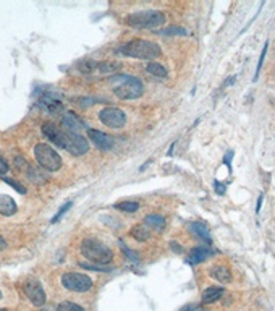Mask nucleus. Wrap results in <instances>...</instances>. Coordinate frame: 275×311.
<instances>
[{
	"mask_svg": "<svg viewBox=\"0 0 275 311\" xmlns=\"http://www.w3.org/2000/svg\"><path fill=\"white\" fill-rule=\"evenodd\" d=\"M0 311H6V310H0Z\"/></svg>",
	"mask_w": 275,
	"mask_h": 311,
	"instance_id": "obj_42",
	"label": "nucleus"
},
{
	"mask_svg": "<svg viewBox=\"0 0 275 311\" xmlns=\"http://www.w3.org/2000/svg\"><path fill=\"white\" fill-rule=\"evenodd\" d=\"M24 294L29 298V302L34 307H42L45 303V292L42 289V285L37 281H31L24 284Z\"/></svg>",
	"mask_w": 275,
	"mask_h": 311,
	"instance_id": "obj_9",
	"label": "nucleus"
},
{
	"mask_svg": "<svg viewBox=\"0 0 275 311\" xmlns=\"http://www.w3.org/2000/svg\"><path fill=\"white\" fill-rule=\"evenodd\" d=\"M28 175H29V178H31V180H34V181H36V183H44V181H45V177H44V175H41V172H39V168H31V167H29Z\"/></svg>",
	"mask_w": 275,
	"mask_h": 311,
	"instance_id": "obj_27",
	"label": "nucleus"
},
{
	"mask_svg": "<svg viewBox=\"0 0 275 311\" xmlns=\"http://www.w3.org/2000/svg\"><path fill=\"white\" fill-rule=\"evenodd\" d=\"M114 94L122 101H132L142 96L144 86L141 80L132 75H112L110 78Z\"/></svg>",
	"mask_w": 275,
	"mask_h": 311,
	"instance_id": "obj_1",
	"label": "nucleus"
},
{
	"mask_svg": "<svg viewBox=\"0 0 275 311\" xmlns=\"http://www.w3.org/2000/svg\"><path fill=\"white\" fill-rule=\"evenodd\" d=\"M99 120L109 128H122L127 123V114L117 107H106L99 112Z\"/></svg>",
	"mask_w": 275,
	"mask_h": 311,
	"instance_id": "obj_8",
	"label": "nucleus"
},
{
	"mask_svg": "<svg viewBox=\"0 0 275 311\" xmlns=\"http://www.w3.org/2000/svg\"><path fill=\"white\" fill-rule=\"evenodd\" d=\"M225 294V290L222 287H207L204 292H202L201 295V302L204 305H211V303H215L219 300V298H222V295Z\"/></svg>",
	"mask_w": 275,
	"mask_h": 311,
	"instance_id": "obj_16",
	"label": "nucleus"
},
{
	"mask_svg": "<svg viewBox=\"0 0 275 311\" xmlns=\"http://www.w3.org/2000/svg\"><path fill=\"white\" fill-rule=\"evenodd\" d=\"M114 207L119 211H125V212H136L139 209V204H138L136 201H122V203H117Z\"/></svg>",
	"mask_w": 275,
	"mask_h": 311,
	"instance_id": "obj_22",
	"label": "nucleus"
},
{
	"mask_svg": "<svg viewBox=\"0 0 275 311\" xmlns=\"http://www.w3.org/2000/svg\"><path fill=\"white\" fill-rule=\"evenodd\" d=\"M81 268L84 269H91V271H110L109 266H104V264H88V263H80Z\"/></svg>",
	"mask_w": 275,
	"mask_h": 311,
	"instance_id": "obj_29",
	"label": "nucleus"
},
{
	"mask_svg": "<svg viewBox=\"0 0 275 311\" xmlns=\"http://www.w3.org/2000/svg\"><path fill=\"white\" fill-rule=\"evenodd\" d=\"M214 250L209 248V246H196V248H193L191 251H189L188 255V264H199L202 261H206V259H209L211 256H214Z\"/></svg>",
	"mask_w": 275,
	"mask_h": 311,
	"instance_id": "obj_14",
	"label": "nucleus"
},
{
	"mask_svg": "<svg viewBox=\"0 0 275 311\" xmlns=\"http://www.w3.org/2000/svg\"><path fill=\"white\" fill-rule=\"evenodd\" d=\"M211 276L215 279V281H219L222 284H227L232 281V272L225 266H214L211 269Z\"/></svg>",
	"mask_w": 275,
	"mask_h": 311,
	"instance_id": "obj_17",
	"label": "nucleus"
},
{
	"mask_svg": "<svg viewBox=\"0 0 275 311\" xmlns=\"http://www.w3.org/2000/svg\"><path fill=\"white\" fill-rule=\"evenodd\" d=\"M6 172H8V164H6L2 156H0V175H5Z\"/></svg>",
	"mask_w": 275,
	"mask_h": 311,
	"instance_id": "obj_35",
	"label": "nucleus"
},
{
	"mask_svg": "<svg viewBox=\"0 0 275 311\" xmlns=\"http://www.w3.org/2000/svg\"><path fill=\"white\" fill-rule=\"evenodd\" d=\"M189 230H191L193 233H196L199 238L204 240L206 243L211 245L212 243V238H211V233H209V229L202 224V222H193L191 225H189Z\"/></svg>",
	"mask_w": 275,
	"mask_h": 311,
	"instance_id": "obj_19",
	"label": "nucleus"
},
{
	"mask_svg": "<svg viewBox=\"0 0 275 311\" xmlns=\"http://www.w3.org/2000/svg\"><path fill=\"white\" fill-rule=\"evenodd\" d=\"M81 255L89 259L91 263L96 264H104L106 266L107 263L112 261L114 258V251L106 246L102 242L96 238H86L81 242Z\"/></svg>",
	"mask_w": 275,
	"mask_h": 311,
	"instance_id": "obj_3",
	"label": "nucleus"
},
{
	"mask_svg": "<svg viewBox=\"0 0 275 311\" xmlns=\"http://www.w3.org/2000/svg\"><path fill=\"white\" fill-rule=\"evenodd\" d=\"M232 160H233V151H228L224 157V164L228 165V170H232Z\"/></svg>",
	"mask_w": 275,
	"mask_h": 311,
	"instance_id": "obj_34",
	"label": "nucleus"
},
{
	"mask_svg": "<svg viewBox=\"0 0 275 311\" xmlns=\"http://www.w3.org/2000/svg\"><path fill=\"white\" fill-rule=\"evenodd\" d=\"M119 245H120L122 251L125 253V255H127V258L130 259V261H133V263H138V261H139V256H138V253H135V251H132V250H130L128 246H127L125 243L122 242V240L119 242Z\"/></svg>",
	"mask_w": 275,
	"mask_h": 311,
	"instance_id": "obj_25",
	"label": "nucleus"
},
{
	"mask_svg": "<svg viewBox=\"0 0 275 311\" xmlns=\"http://www.w3.org/2000/svg\"><path fill=\"white\" fill-rule=\"evenodd\" d=\"M261 206H263V194H261L259 199H258V207H256V212H258V214H259V211H261Z\"/></svg>",
	"mask_w": 275,
	"mask_h": 311,
	"instance_id": "obj_36",
	"label": "nucleus"
},
{
	"mask_svg": "<svg viewBox=\"0 0 275 311\" xmlns=\"http://www.w3.org/2000/svg\"><path fill=\"white\" fill-rule=\"evenodd\" d=\"M130 233H132V237L135 240H138V242H146V240H149V237H150V229L146 224H138L130 230Z\"/></svg>",
	"mask_w": 275,
	"mask_h": 311,
	"instance_id": "obj_18",
	"label": "nucleus"
},
{
	"mask_svg": "<svg viewBox=\"0 0 275 311\" xmlns=\"http://www.w3.org/2000/svg\"><path fill=\"white\" fill-rule=\"evenodd\" d=\"M3 181H5L6 185H10V186L15 188V190H16L18 193L26 194V188H24L21 183H16V180H13V178H3Z\"/></svg>",
	"mask_w": 275,
	"mask_h": 311,
	"instance_id": "obj_30",
	"label": "nucleus"
},
{
	"mask_svg": "<svg viewBox=\"0 0 275 311\" xmlns=\"http://www.w3.org/2000/svg\"><path fill=\"white\" fill-rule=\"evenodd\" d=\"M34 156L36 160L39 162L44 170L49 172H57L62 168V157L58 156V153L54 148H50L45 143H39V145L34 148Z\"/></svg>",
	"mask_w": 275,
	"mask_h": 311,
	"instance_id": "obj_5",
	"label": "nucleus"
},
{
	"mask_svg": "<svg viewBox=\"0 0 275 311\" xmlns=\"http://www.w3.org/2000/svg\"><path fill=\"white\" fill-rule=\"evenodd\" d=\"M214 190H215V193L220 194V196H222V194H225V191H227V186H225V185H222L220 181L215 180V181H214Z\"/></svg>",
	"mask_w": 275,
	"mask_h": 311,
	"instance_id": "obj_33",
	"label": "nucleus"
},
{
	"mask_svg": "<svg viewBox=\"0 0 275 311\" xmlns=\"http://www.w3.org/2000/svg\"><path fill=\"white\" fill-rule=\"evenodd\" d=\"M16 212V203L15 199L8 194H0V214L5 217L13 216Z\"/></svg>",
	"mask_w": 275,
	"mask_h": 311,
	"instance_id": "obj_15",
	"label": "nucleus"
},
{
	"mask_svg": "<svg viewBox=\"0 0 275 311\" xmlns=\"http://www.w3.org/2000/svg\"><path fill=\"white\" fill-rule=\"evenodd\" d=\"M172 246H173V251H176V253H181V248H180V245H176V243H172Z\"/></svg>",
	"mask_w": 275,
	"mask_h": 311,
	"instance_id": "obj_39",
	"label": "nucleus"
},
{
	"mask_svg": "<svg viewBox=\"0 0 275 311\" xmlns=\"http://www.w3.org/2000/svg\"><path fill=\"white\" fill-rule=\"evenodd\" d=\"M160 45L152 41H144V39H133L120 47V54L139 58V60H154L160 55Z\"/></svg>",
	"mask_w": 275,
	"mask_h": 311,
	"instance_id": "obj_2",
	"label": "nucleus"
},
{
	"mask_svg": "<svg viewBox=\"0 0 275 311\" xmlns=\"http://www.w3.org/2000/svg\"><path fill=\"white\" fill-rule=\"evenodd\" d=\"M0 298H2V292H0Z\"/></svg>",
	"mask_w": 275,
	"mask_h": 311,
	"instance_id": "obj_41",
	"label": "nucleus"
},
{
	"mask_svg": "<svg viewBox=\"0 0 275 311\" xmlns=\"http://www.w3.org/2000/svg\"><path fill=\"white\" fill-rule=\"evenodd\" d=\"M127 23L132 26V28H138V29H154V28H159V26H163V23H165V15H163V11H159V10L136 11L127 18Z\"/></svg>",
	"mask_w": 275,
	"mask_h": 311,
	"instance_id": "obj_4",
	"label": "nucleus"
},
{
	"mask_svg": "<svg viewBox=\"0 0 275 311\" xmlns=\"http://www.w3.org/2000/svg\"><path fill=\"white\" fill-rule=\"evenodd\" d=\"M37 106L41 109H44V110H47V112H50V114L60 112V110H62L60 99H58V97L55 94H52V93H45L41 99L37 101Z\"/></svg>",
	"mask_w": 275,
	"mask_h": 311,
	"instance_id": "obj_13",
	"label": "nucleus"
},
{
	"mask_svg": "<svg viewBox=\"0 0 275 311\" xmlns=\"http://www.w3.org/2000/svg\"><path fill=\"white\" fill-rule=\"evenodd\" d=\"M88 138L97 149H102V151H107V149L114 148L112 136H109L104 132H99V130H93V128L88 130Z\"/></svg>",
	"mask_w": 275,
	"mask_h": 311,
	"instance_id": "obj_10",
	"label": "nucleus"
},
{
	"mask_svg": "<svg viewBox=\"0 0 275 311\" xmlns=\"http://www.w3.org/2000/svg\"><path fill=\"white\" fill-rule=\"evenodd\" d=\"M5 248H6V242H5V240H3L2 237H0V251L5 250Z\"/></svg>",
	"mask_w": 275,
	"mask_h": 311,
	"instance_id": "obj_37",
	"label": "nucleus"
},
{
	"mask_svg": "<svg viewBox=\"0 0 275 311\" xmlns=\"http://www.w3.org/2000/svg\"><path fill=\"white\" fill-rule=\"evenodd\" d=\"M57 311H86L83 307L76 303H71V302H62L60 305L57 307Z\"/></svg>",
	"mask_w": 275,
	"mask_h": 311,
	"instance_id": "obj_24",
	"label": "nucleus"
},
{
	"mask_svg": "<svg viewBox=\"0 0 275 311\" xmlns=\"http://www.w3.org/2000/svg\"><path fill=\"white\" fill-rule=\"evenodd\" d=\"M160 34H163V36H188L189 32L185 28H181V26H168V28L160 31Z\"/></svg>",
	"mask_w": 275,
	"mask_h": 311,
	"instance_id": "obj_23",
	"label": "nucleus"
},
{
	"mask_svg": "<svg viewBox=\"0 0 275 311\" xmlns=\"http://www.w3.org/2000/svg\"><path fill=\"white\" fill-rule=\"evenodd\" d=\"M42 133H44L45 138H47L50 143H54L55 146L63 148V145H65V132L58 128L55 123H52V122L44 123V125H42Z\"/></svg>",
	"mask_w": 275,
	"mask_h": 311,
	"instance_id": "obj_11",
	"label": "nucleus"
},
{
	"mask_svg": "<svg viewBox=\"0 0 275 311\" xmlns=\"http://www.w3.org/2000/svg\"><path fill=\"white\" fill-rule=\"evenodd\" d=\"M70 207H71V203H67V204H65V206L62 207V209H60V211H58V212L55 214V216H54V217H52V224H55V222H58V220H60V219H62V216H63V214H65V212H67L68 209H70Z\"/></svg>",
	"mask_w": 275,
	"mask_h": 311,
	"instance_id": "obj_31",
	"label": "nucleus"
},
{
	"mask_svg": "<svg viewBox=\"0 0 275 311\" xmlns=\"http://www.w3.org/2000/svg\"><path fill=\"white\" fill-rule=\"evenodd\" d=\"M97 68H99V71H102V73H110V71H117L119 70V65L117 63H99L97 65Z\"/></svg>",
	"mask_w": 275,
	"mask_h": 311,
	"instance_id": "obj_28",
	"label": "nucleus"
},
{
	"mask_svg": "<svg viewBox=\"0 0 275 311\" xmlns=\"http://www.w3.org/2000/svg\"><path fill=\"white\" fill-rule=\"evenodd\" d=\"M62 284L65 289L78 292V294H84L93 287V281L86 274H80V272H65L62 276Z\"/></svg>",
	"mask_w": 275,
	"mask_h": 311,
	"instance_id": "obj_6",
	"label": "nucleus"
},
{
	"mask_svg": "<svg viewBox=\"0 0 275 311\" xmlns=\"http://www.w3.org/2000/svg\"><path fill=\"white\" fill-rule=\"evenodd\" d=\"M267 49H269V42H266V44H264L263 52H261L259 63H258V68H256V75H254V81L258 80V76H259V73H261V68H263V63H264V58H266V54H267Z\"/></svg>",
	"mask_w": 275,
	"mask_h": 311,
	"instance_id": "obj_26",
	"label": "nucleus"
},
{
	"mask_svg": "<svg viewBox=\"0 0 275 311\" xmlns=\"http://www.w3.org/2000/svg\"><path fill=\"white\" fill-rule=\"evenodd\" d=\"M97 65H99V63H94V62H86V63H81V65H80V68H81L83 73H89L91 70L97 68Z\"/></svg>",
	"mask_w": 275,
	"mask_h": 311,
	"instance_id": "obj_32",
	"label": "nucleus"
},
{
	"mask_svg": "<svg viewBox=\"0 0 275 311\" xmlns=\"http://www.w3.org/2000/svg\"><path fill=\"white\" fill-rule=\"evenodd\" d=\"M175 145H176V143H172V146H170V149H168V153H167V156H172V154H173V149H175Z\"/></svg>",
	"mask_w": 275,
	"mask_h": 311,
	"instance_id": "obj_38",
	"label": "nucleus"
},
{
	"mask_svg": "<svg viewBox=\"0 0 275 311\" xmlns=\"http://www.w3.org/2000/svg\"><path fill=\"white\" fill-rule=\"evenodd\" d=\"M189 311H207V310H204L202 307H194V308H191Z\"/></svg>",
	"mask_w": 275,
	"mask_h": 311,
	"instance_id": "obj_40",
	"label": "nucleus"
},
{
	"mask_svg": "<svg viewBox=\"0 0 275 311\" xmlns=\"http://www.w3.org/2000/svg\"><path fill=\"white\" fill-rule=\"evenodd\" d=\"M146 71L152 75V76H155V78H160V80H163V78L168 76L165 67H163L162 63H157V62H149L147 67H146Z\"/></svg>",
	"mask_w": 275,
	"mask_h": 311,
	"instance_id": "obj_21",
	"label": "nucleus"
},
{
	"mask_svg": "<svg viewBox=\"0 0 275 311\" xmlns=\"http://www.w3.org/2000/svg\"><path fill=\"white\" fill-rule=\"evenodd\" d=\"M65 132V130H63ZM63 149H67V151L71 154V156H83L88 153L89 149V145L84 136H81L80 133H71V132H65V145H63Z\"/></svg>",
	"mask_w": 275,
	"mask_h": 311,
	"instance_id": "obj_7",
	"label": "nucleus"
},
{
	"mask_svg": "<svg viewBox=\"0 0 275 311\" xmlns=\"http://www.w3.org/2000/svg\"><path fill=\"white\" fill-rule=\"evenodd\" d=\"M62 127L65 128V132L78 133L86 128V122L81 120L75 112H67L62 119Z\"/></svg>",
	"mask_w": 275,
	"mask_h": 311,
	"instance_id": "obj_12",
	"label": "nucleus"
},
{
	"mask_svg": "<svg viewBox=\"0 0 275 311\" xmlns=\"http://www.w3.org/2000/svg\"><path fill=\"white\" fill-rule=\"evenodd\" d=\"M144 224H146L149 229L160 232L163 227H165L167 222L162 216H159V214H150V216H146V219H144Z\"/></svg>",
	"mask_w": 275,
	"mask_h": 311,
	"instance_id": "obj_20",
	"label": "nucleus"
}]
</instances>
